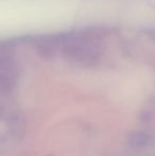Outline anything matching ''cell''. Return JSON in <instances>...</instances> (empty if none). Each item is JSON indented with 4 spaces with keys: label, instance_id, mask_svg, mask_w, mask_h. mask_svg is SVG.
Listing matches in <instances>:
<instances>
[{
    "label": "cell",
    "instance_id": "7a4b0ae2",
    "mask_svg": "<svg viewBox=\"0 0 155 156\" xmlns=\"http://www.w3.org/2000/svg\"><path fill=\"white\" fill-rule=\"evenodd\" d=\"M141 141H143V142L147 141V138H146V136L141 135V134H139V135H135V138L132 140V142H135V144H138V146L140 144Z\"/></svg>",
    "mask_w": 155,
    "mask_h": 156
},
{
    "label": "cell",
    "instance_id": "6da1fadb",
    "mask_svg": "<svg viewBox=\"0 0 155 156\" xmlns=\"http://www.w3.org/2000/svg\"><path fill=\"white\" fill-rule=\"evenodd\" d=\"M47 53L61 52L69 61L89 64L97 61L101 54V44L89 34H69L54 36L43 44Z\"/></svg>",
    "mask_w": 155,
    "mask_h": 156
}]
</instances>
